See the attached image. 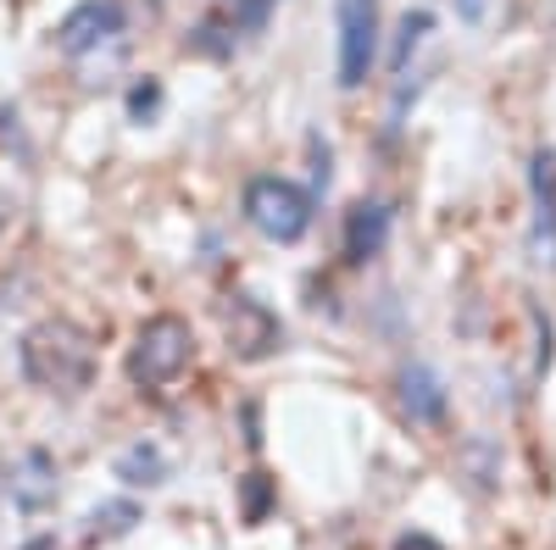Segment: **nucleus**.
<instances>
[{"label":"nucleus","mask_w":556,"mask_h":550,"mask_svg":"<svg viewBox=\"0 0 556 550\" xmlns=\"http://www.w3.org/2000/svg\"><path fill=\"white\" fill-rule=\"evenodd\" d=\"M379 56V7L374 0H340V84L356 89Z\"/></svg>","instance_id":"nucleus-4"},{"label":"nucleus","mask_w":556,"mask_h":550,"mask_svg":"<svg viewBox=\"0 0 556 550\" xmlns=\"http://www.w3.org/2000/svg\"><path fill=\"white\" fill-rule=\"evenodd\" d=\"M390 240V206L379 201H362L351 217H345V256L351 261H374Z\"/></svg>","instance_id":"nucleus-8"},{"label":"nucleus","mask_w":556,"mask_h":550,"mask_svg":"<svg viewBox=\"0 0 556 550\" xmlns=\"http://www.w3.org/2000/svg\"><path fill=\"white\" fill-rule=\"evenodd\" d=\"M123 478H128V484H162V450L134 445V450L123 456Z\"/></svg>","instance_id":"nucleus-10"},{"label":"nucleus","mask_w":556,"mask_h":550,"mask_svg":"<svg viewBox=\"0 0 556 550\" xmlns=\"http://www.w3.org/2000/svg\"><path fill=\"white\" fill-rule=\"evenodd\" d=\"M223 329H228V350H235L240 361H262V356H273L278 345H285L278 317L262 300H251V295H235L223 306Z\"/></svg>","instance_id":"nucleus-5"},{"label":"nucleus","mask_w":556,"mask_h":550,"mask_svg":"<svg viewBox=\"0 0 556 550\" xmlns=\"http://www.w3.org/2000/svg\"><path fill=\"white\" fill-rule=\"evenodd\" d=\"M262 512H267V484H262V473H251L245 478V517L262 523Z\"/></svg>","instance_id":"nucleus-12"},{"label":"nucleus","mask_w":556,"mask_h":550,"mask_svg":"<svg viewBox=\"0 0 556 550\" xmlns=\"http://www.w3.org/2000/svg\"><path fill=\"white\" fill-rule=\"evenodd\" d=\"M529 190H534V261L556 272V151L534 156Z\"/></svg>","instance_id":"nucleus-6"},{"label":"nucleus","mask_w":556,"mask_h":550,"mask_svg":"<svg viewBox=\"0 0 556 550\" xmlns=\"http://www.w3.org/2000/svg\"><path fill=\"white\" fill-rule=\"evenodd\" d=\"M117 28H123V7H117V0H84V7H73L67 23H62V51L84 56L89 44L112 39Z\"/></svg>","instance_id":"nucleus-7"},{"label":"nucleus","mask_w":556,"mask_h":550,"mask_svg":"<svg viewBox=\"0 0 556 550\" xmlns=\"http://www.w3.org/2000/svg\"><path fill=\"white\" fill-rule=\"evenodd\" d=\"M23 373L39 384V389H84L89 373H96V345H89L84 329L73 323H39L28 340H23Z\"/></svg>","instance_id":"nucleus-1"},{"label":"nucleus","mask_w":556,"mask_h":550,"mask_svg":"<svg viewBox=\"0 0 556 550\" xmlns=\"http://www.w3.org/2000/svg\"><path fill=\"white\" fill-rule=\"evenodd\" d=\"M245 222L273 245H295L312 228V195L278 172H256L245 183Z\"/></svg>","instance_id":"nucleus-2"},{"label":"nucleus","mask_w":556,"mask_h":550,"mask_svg":"<svg viewBox=\"0 0 556 550\" xmlns=\"http://www.w3.org/2000/svg\"><path fill=\"white\" fill-rule=\"evenodd\" d=\"M401 400L412 411V423H440L445 418V384L429 373V367H406L401 373Z\"/></svg>","instance_id":"nucleus-9"},{"label":"nucleus","mask_w":556,"mask_h":550,"mask_svg":"<svg viewBox=\"0 0 556 550\" xmlns=\"http://www.w3.org/2000/svg\"><path fill=\"white\" fill-rule=\"evenodd\" d=\"M195 356V334L184 317H151L146 329L134 334V350H128V379L139 389H167L184 367Z\"/></svg>","instance_id":"nucleus-3"},{"label":"nucleus","mask_w":556,"mask_h":550,"mask_svg":"<svg viewBox=\"0 0 556 550\" xmlns=\"http://www.w3.org/2000/svg\"><path fill=\"white\" fill-rule=\"evenodd\" d=\"M278 7V0H235V28H245V34H256L262 23H267V12Z\"/></svg>","instance_id":"nucleus-11"},{"label":"nucleus","mask_w":556,"mask_h":550,"mask_svg":"<svg viewBox=\"0 0 556 550\" xmlns=\"http://www.w3.org/2000/svg\"><path fill=\"white\" fill-rule=\"evenodd\" d=\"M395 550H445L440 539H429V534H401L395 539Z\"/></svg>","instance_id":"nucleus-13"}]
</instances>
